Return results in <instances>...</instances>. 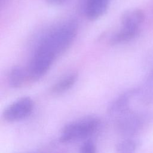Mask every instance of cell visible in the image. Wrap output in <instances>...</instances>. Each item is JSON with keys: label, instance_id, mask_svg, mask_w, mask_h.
Listing matches in <instances>:
<instances>
[{"label": "cell", "instance_id": "6da1fadb", "mask_svg": "<svg viewBox=\"0 0 153 153\" xmlns=\"http://www.w3.org/2000/svg\"><path fill=\"white\" fill-rule=\"evenodd\" d=\"M78 25L74 20H66L50 30L39 42L36 50L56 59L65 51L74 40Z\"/></svg>", "mask_w": 153, "mask_h": 153}, {"label": "cell", "instance_id": "7a4b0ae2", "mask_svg": "<svg viewBox=\"0 0 153 153\" xmlns=\"http://www.w3.org/2000/svg\"><path fill=\"white\" fill-rule=\"evenodd\" d=\"M115 118V128L120 133L127 137L140 133L153 122L151 112H139L131 108Z\"/></svg>", "mask_w": 153, "mask_h": 153}, {"label": "cell", "instance_id": "3957f363", "mask_svg": "<svg viewBox=\"0 0 153 153\" xmlns=\"http://www.w3.org/2000/svg\"><path fill=\"white\" fill-rule=\"evenodd\" d=\"M99 125V120L94 117H87L74 121L63 128L59 140L68 143L87 137L94 133Z\"/></svg>", "mask_w": 153, "mask_h": 153}, {"label": "cell", "instance_id": "277c9868", "mask_svg": "<svg viewBox=\"0 0 153 153\" xmlns=\"http://www.w3.org/2000/svg\"><path fill=\"white\" fill-rule=\"evenodd\" d=\"M33 108V102L29 97H23L10 104L3 111L2 117L8 122H14L29 115Z\"/></svg>", "mask_w": 153, "mask_h": 153}, {"label": "cell", "instance_id": "5b68a950", "mask_svg": "<svg viewBox=\"0 0 153 153\" xmlns=\"http://www.w3.org/2000/svg\"><path fill=\"white\" fill-rule=\"evenodd\" d=\"M145 19L144 12L139 8L130 9L125 11L121 17V29L139 32V27Z\"/></svg>", "mask_w": 153, "mask_h": 153}, {"label": "cell", "instance_id": "8992f818", "mask_svg": "<svg viewBox=\"0 0 153 153\" xmlns=\"http://www.w3.org/2000/svg\"><path fill=\"white\" fill-rule=\"evenodd\" d=\"M137 89L128 91L113 101L108 108V112L114 117L130 108V103L131 99L137 96Z\"/></svg>", "mask_w": 153, "mask_h": 153}, {"label": "cell", "instance_id": "52a82bcc", "mask_svg": "<svg viewBox=\"0 0 153 153\" xmlns=\"http://www.w3.org/2000/svg\"><path fill=\"white\" fill-rule=\"evenodd\" d=\"M110 0H87L84 12L87 18L94 20L102 16L106 11Z\"/></svg>", "mask_w": 153, "mask_h": 153}, {"label": "cell", "instance_id": "ba28073f", "mask_svg": "<svg viewBox=\"0 0 153 153\" xmlns=\"http://www.w3.org/2000/svg\"><path fill=\"white\" fill-rule=\"evenodd\" d=\"M137 96L144 105L153 103V69L148 74L142 87L137 89Z\"/></svg>", "mask_w": 153, "mask_h": 153}, {"label": "cell", "instance_id": "9c48e42d", "mask_svg": "<svg viewBox=\"0 0 153 153\" xmlns=\"http://www.w3.org/2000/svg\"><path fill=\"white\" fill-rule=\"evenodd\" d=\"M30 81L27 69L16 66H14L10 71L8 75V82L13 88H20L25 83Z\"/></svg>", "mask_w": 153, "mask_h": 153}, {"label": "cell", "instance_id": "30bf717a", "mask_svg": "<svg viewBox=\"0 0 153 153\" xmlns=\"http://www.w3.org/2000/svg\"><path fill=\"white\" fill-rule=\"evenodd\" d=\"M78 79V74L72 72L63 76L54 83L50 88V91L54 94H60L69 90L75 84Z\"/></svg>", "mask_w": 153, "mask_h": 153}, {"label": "cell", "instance_id": "8fae6325", "mask_svg": "<svg viewBox=\"0 0 153 153\" xmlns=\"http://www.w3.org/2000/svg\"><path fill=\"white\" fill-rule=\"evenodd\" d=\"M136 142L131 138H127L120 141L116 145L117 153H136Z\"/></svg>", "mask_w": 153, "mask_h": 153}, {"label": "cell", "instance_id": "7c38bea8", "mask_svg": "<svg viewBox=\"0 0 153 153\" xmlns=\"http://www.w3.org/2000/svg\"><path fill=\"white\" fill-rule=\"evenodd\" d=\"M79 153H96V146L90 140L85 141L80 147Z\"/></svg>", "mask_w": 153, "mask_h": 153}, {"label": "cell", "instance_id": "4fadbf2b", "mask_svg": "<svg viewBox=\"0 0 153 153\" xmlns=\"http://www.w3.org/2000/svg\"><path fill=\"white\" fill-rule=\"evenodd\" d=\"M67 0H47V2L53 5H59L65 3Z\"/></svg>", "mask_w": 153, "mask_h": 153}, {"label": "cell", "instance_id": "5bb4252c", "mask_svg": "<svg viewBox=\"0 0 153 153\" xmlns=\"http://www.w3.org/2000/svg\"><path fill=\"white\" fill-rule=\"evenodd\" d=\"M7 0H1V5H2V4L3 3H4V2H5V1H6Z\"/></svg>", "mask_w": 153, "mask_h": 153}, {"label": "cell", "instance_id": "9a60e30c", "mask_svg": "<svg viewBox=\"0 0 153 153\" xmlns=\"http://www.w3.org/2000/svg\"><path fill=\"white\" fill-rule=\"evenodd\" d=\"M56 153H61V152H56Z\"/></svg>", "mask_w": 153, "mask_h": 153}]
</instances>
